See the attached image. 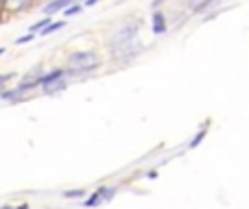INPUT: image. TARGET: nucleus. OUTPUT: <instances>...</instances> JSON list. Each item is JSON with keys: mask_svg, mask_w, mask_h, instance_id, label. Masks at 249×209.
I'll return each instance as SVG.
<instances>
[{"mask_svg": "<svg viewBox=\"0 0 249 209\" xmlns=\"http://www.w3.org/2000/svg\"><path fill=\"white\" fill-rule=\"evenodd\" d=\"M66 64H68V68L72 72H92V70H96L101 65V57L92 50H79L68 55Z\"/></svg>", "mask_w": 249, "mask_h": 209, "instance_id": "obj_1", "label": "nucleus"}, {"mask_svg": "<svg viewBox=\"0 0 249 209\" xmlns=\"http://www.w3.org/2000/svg\"><path fill=\"white\" fill-rule=\"evenodd\" d=\"M138 29H140V22H136V20H127V22H123V24H118L116 29L109 33V46H112L114 50H118V48L131 44L133 39H136Z\"/></svg>", "mask_w": 249, "mask_h": 209, "instance_id": "obj_2", "label": "nucleus"}, {"mask_svg": "<svg viewBox=\"0 0 249 209\" xmlns=\"http://www.w3.org/2000/svg\"><path fill=\"white\" fill-rule=\"evenodd\" d=\"M112 196H114V190L112 188H99L90 198H88V201H83V205H86V207H96L99 203L109 201Z\"/></svg>", "mask_w": 249, "mask_h": 209, "instance_id": "obj_3", "label": "nucleus"}, {"mask_svg": "<svg viewBox=\"0 0 249 209\" xmlns=\"http://www.w3.org/2000/svg\"><path fill=\"white\" fill-rule=\"evenodd\" d=\"M64 72H66V70L55 68V70H53V72L42 74V79H39V87H48V85H53V83L61 81V79H64Z\"/></svg>", "mask_w": 249, "mask_h": 209, "instance_id": "obj_4", "label": "nucleus"}, {"mask_svg": "<svg viewBox=\"0 0 249 209\" xmlns=\"http://www.w3.org/2000/svg\"><path fill=\"white\" fill-rule=\"evenodd\" d=\"M153 33L155 35L166 33V17H164V13H155L153 16Z\"/></svg>", "mask_w": 249, "mask_h": 209, "instance_id": "obj_5", "label": "nucleus"}, {"mask_svg": "<svg viewBox=\"0 0 249 209\" xmlns=\"http://www.w3.org/2000/svg\"><path fill=\"white\" fill-rule=\"evenodd\" d=\"M70 7V0H57V2H51V4H46V7H44V13H46L48 17H53V13L55 11H59V9H68Z\"/></svg>", "mask_w": 249, "mask_h": 209, "instance_id": "obj_6", "label": "nucleus"}, {"mask_svg": "<svg viewBox=\"0 0 249 209\" xmlns=\"http://www.w3.org/2000/svg\"><path fill=\"white\" fill-rule=\"evenodd\" d=\"M64 24H66V22H55V24H48L39 35H42V37H46V35H51V33H55V31H59Z\"/></svg>", "mask_w": 249, "mask_h": 209, "instance_id": "obj_7", "label": "nucleus"}, {"mask_svg": "<svg viewBox=\"0 0 249 209\" xmlns=\"http://www.w3.org/2000/svg\"><path fill=\"white\" fill-rule=\"evenodd\" d=\"M64 198H83L86 196V190H68V192L61 194Z\"/></svg>", "mask_w": 249, "mask_h": 209, "instance_id": "obj_8", "label": "nucleus"}, {"mask_svg": "<svg viewBox=\"0 0 249 209\" xmlns=\"http://www.w3.org/2000/svg\"><path fill=\"white\" fill-rule=\"evenodd\" d=\"M61 90H64V81H57V83H53V85L44 87V92H46V94H55V92H61Z\"/></svg>", "mask_w": 249, "mask_h": 209, "instance_id": "obj_9", "label": "nucleus"}, {"mask_svg": "<svg viewBox=\"0 0 249 209\" xmlns=\"http://www.w3.org/2000/svg\"><path fill=\"white\" fill-rule=\"evenodd\" d=\"M79 11H81V4H70V7L64 11V16L70 17V16H74V13H79Z\"/></svg>", "mask_w": 249, "mask_h": 209, "instance_id": "obj_10", "label": "nucleus"}, {"mask_svg": "<svg viewBox=\"0 0 249 209\" xmlns=\"http://www.w3.org/2000/svg\"><path fill=\"white\" fill-rule=\"evenodd\" d=\"M33 37H35L33 33H26V35H22V37H18V39H16V44H26V42H33Z\"/></svg>", "mask_w": 249, "mask_h": 209, "instance_id": "obj_11", "label": "nucleus"}, {"mask_svg": "<svg viewBox=\"0 0 249 209\" xmlns=\"http://www.w3.org/2000/svg\"><path fill=\"white\" fill-rule=\"evenodd\" d=\"M203 135H206V131L197 133V135H195V140H193V142H190V148H195V146H197V144H199V142H201V140H203Z\"/></svg>", "mask_w": 249, "mask_h": 209, "instance_id": "obj_12", "label": "nucleus"}, {"mask_svg": "<svg viewBox=\"0 0 249 209\" xmlns=\"http://www.w3.org/2000/svg\"><path fill=\"white\" fill-rule=\"evenodd\" d=\"M13 77H16V74H13V72H9V74H0V87H2L7 81H11Z\"/></svg>", "mask_w": 249, "mask_h": 209, "instance_id": "obj_13", "label": "nucleus"}, {"mask_svg": "<svg viewBox=\"0 0 249 209\" xmlns=\"http://www.w3.org/2000/svg\"><path fill=\"white\" fill-rule=\"evenodd\" d=\"M0 209H29V205H26V203H22V205H4Z\"/></svg>", "mask_w": 249, "mask_h": 209, "instance_id": "obj_14", "label": "nucleus"}, {"mask_svg": "<svg viewBox=\"0 0 249 209\" xmlns=\"http://www.w3.org/2000/svg\"><path fill=\"white\" fill-rule=\"evenodd\" d=\"M2 52H4V48H2V46H0V55H2Z\"/></svg>", "mask_w": 249, "mask_h": 209, "instance_id": "obj_15", "label": "nucleus"}]
</instances>
